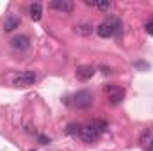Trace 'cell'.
<instances>
[{
    "mask_svg": "<svg viewBox=\"0 0 153 151\" xmlns=\"http://www.w3.org/2000/svg\"><path fill=\"white\" fill-rule=\"evenodd\" d=\"M18 27H20V16L11 13V14L5 18V21H4V30H5V32H11V30H14V29H18Z\"/></svg>",
    "mask_w": 153,
    "mask_h": 151,
    "instance_id": "9",
    "label": "cell"
},
{
    "mask_svg": "<svg viewBox=\"0 0 153 151\" xmlns=\"http://www.w3.org/2000/svg\"><path fill=\"white\" fill-rule=\"evenodd\" d=\"M11 44H13V48H16V50H27L29 44H30V41H29L27 36L20 34V36H14V38L11 39Z\"/></svg>",
    "mask_w": 153,
    "mask_h": 151,
    "instance_id": "10",
    "label": "cell"
},
{
    "mask_svg": "<svg viewBox=\"0 0 153 151\" xmlns=\"http://www.w3.org/2000/svg\"><path fill=\"white\" fill-rule=\"evenodd\" d=\"M105 94H107V100H109V103H111V105H119V103L125 100L126 91H125L123 87H119V85L111 84V85H107V87H105Z\"/></svg>",
    "mask_w": 153,
    "mask_h": 151,
    "instance_id": "4",
    "label": "cell"
},
{
    "mask_svg": "<svg viewBox=\"0 0 153 151\" xmlns=\"http://www.w3.org/2000/svg\"><path fill=\"white\" fill-rule=\"evenodd\" d=\"M119 30H121V21L117 18H114V16L112 18H107L105 21H102L98 25V29H96V32H98L100 38H112Z\"/></svg>",
    "mask_w": 153,
    "mask_h": 151,
    "instance_id": "2",
    "label": "cell"
},
{
    "mask_svg": "<svg viewBox=\"0 0 153 151\" xmlns=\"http://www.w3.org/2000/svg\"><path fill=\"white\" fill-rule=\"evenodd\" d=\"M75 75L80 82H87V80H91L93 75H94V68L93 66H78Z\"/></svg>",
    "mask_w": 153,
    "mask_h": 151,
    "instance_id": "8",
    "label": "cell"
},
{
    "mask_svg": "<svg viewBox=\"0 0 153 151\" xmlns=\"http://www.w3.org/2000/svg\"><path fill=\"white\" fill-rule=\"evenodd\" d=\"M66 103H71L75 109H89L93 105V94L89 91H78L71 96V101Z\"/></svg>",
    "mask_w": 153,
    "mask_h": 151,
    "instance_id": "3",
    "label": "cell"
},
{
    "mask_svg": "<svg viewBox=\"0 0 153 151\" xmlns=\"http://www.w3.org/2000/svg\"><path fill=\"white\" fill-rule=\"evenodd\" d=\"M30 151H34V150H30Z\"/></svg>",
    "mask_w": 153,
    "mask_h": 151,
    "instance_id": "16",
    "label": "cell"
},
{
    "mask_svg": "<svg viewBox=\"0 0 153 151\" xmlns=\"http://www.w3.org/2000/svg\"><path fill=\"white\" fill-rule=\"evenodd\" d=\"M139 142H141V148L144 151H153V128H148L141 133Z\"/></svg>",
    "mask_w": 153,
    "mask_h": 151,
    "instance_id": "6",
    "label": "cell"
},
{
    "mask_svg": "<svg viewBox=\"0 0 153 151\" xmlns=\"http://www.w3.org/2000/svg\"><path fill=\"white\" fill-rule=\"evenodd\" d=\"M144 30H146V32H148L150 36H153V18L146 21V25H144Z\"/></svg>",
    "mask_w": 153,
    "mask_h": 151,
    "instance_id": "13",
    "label": "cell"
},
{
    "mask_svg": "<svg viewBox=\"0 0 153 151\" xmlns=\"http://www.w3.org/2000/svg\"><path fill=\"white\" fill-rule=\"evenodd\" d=\"M39 142H41V144H48V142H50V141H48V139H46V137H39Z\"/></svg>",
    "mask_w": 153,
    "mask_h": 151,
    "instance_id": "15",
    "label": "cell"
},
{
    "mask_svg": "<svg viewBox=\"0 0 153 151\" xmlns=\"http://www.w3.org/2000/svg\"><path fill=\"white\" fill-rule=\"evenodd\" d=\"M75 29H76V32H80V34H84V36H87V34L93 32V25H89V23H82V25H78Z\"/></svg>",
    "mask_w": 153,
    "mask_h": 151,
    "instance_id": "12",
    "label": "cell"
},
{
    "mask_svg": "<svg viewBox=\"0 0 153 151\" xmlns=\"http://www.w3.org/2000/svg\"><path fill=\"white\" fill-rule=\"evenodd\" d=\"M29 14H30V18H32L34 21H39V20H41L43 7H41V4H39V2H36V4H30V5H29Z\"/></svg>",
    "mask_w": 153,
    "mask_h": 151,
    "instance_id": "11",
    "label": "cell"
},
{
    "mask_svg": "<svg viewBox=\"0 0 153 151\" xmlns=\"http://www.w3.org/2000/svg\"><path fill=\"white\" fill-rule=\"evenodd\" d=\"M50 7H52V9H57V11H61V13H64V14H70V13H73L75 4H73L71 0H53V2L50 4Z\"/></svg>",
    "mask_w": 153,
    "mask_h": 151,
    "instance_id": "7",
    "label": "cell"
},
{
    "mask_svg": "<svg viewBox=\"0 0 153 151\" xmlns=\"http://www.w3.org/2000/svg\"><path fill=\"white\" fill-rule=\"evenodd\" d=\"M102 73H103V75H111L112 71H111V68H107V66H102Z\"/></svg>",
    "mask_w": 153,
    "mask_h": 151,
    "instance_id": "14",
    "label": "cell"
},
{
    "mask_svg": "<svg viewBox=\"0 0 153 151\" xmlns=\"http://www.w3.org/2000/svg\"><path fill=\"white\" fill-rule=\"evenodd\" d=\"M105 126H107V123L102 121V119H98V121H94V123H91V124L82 126L80 132H78V135H80V139H82L84 142L93 144V142H96V141L100 139V135L103 133Z\"/></svg>",
    "mask_w": 153,
    "mask_h": 151,
    "instance_id": "1",
    "label": "cell"
},
{
    "mask_svg": "<svg viewBox=\"0 0 153 151\" xmlns=\"http://www.w3.org/2000/svg\"><path fill=\"white\" fill-rule=\"evenodd\" d=\"M36 78H38V75L34 71H23L14 78V85L16 87H29L36 82Z\"/></svg>",
    "mask_w": 153,
    "mask_h": 151,
    "instance_id": "5",
    "label": "cell"
}]
</instances>
